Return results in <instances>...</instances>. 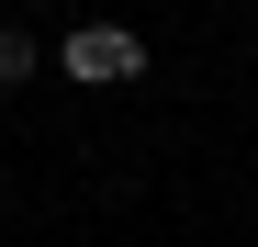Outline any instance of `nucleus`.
<instances>
[{
  "instance_id": "nucleus-1",
  "label": "nucleus",
  "mask_w": 258,
  "mask_h": 247,
  "mask_svg": "<svg viewBox=\"0 0 258 247\" xmlns=\"http://www.w3.org/2000/svg\"><path fill=\"white\" fill-rule=\"evenodd\" d=\"M56 68L79 79V90H123V79H146V34L135 23H79L56 45Z\"/></svg>"
},
{
  "instance_id": "nucleus-2",
  "label": "nucleus",
  "mask_w": 258,
  "mask_h": 247,
  "mask_svg": "<svg viewBox=\"0 0 258 247\" xmlns=\"http://www.w3.org/2000/svg\"><path fill=\"white\" fill-rule=\"evenodd\" d=\"M34 68H45V45H34V34H23V23H0V90H23V79H34Z\"/></svg>"
}]
</instances>
